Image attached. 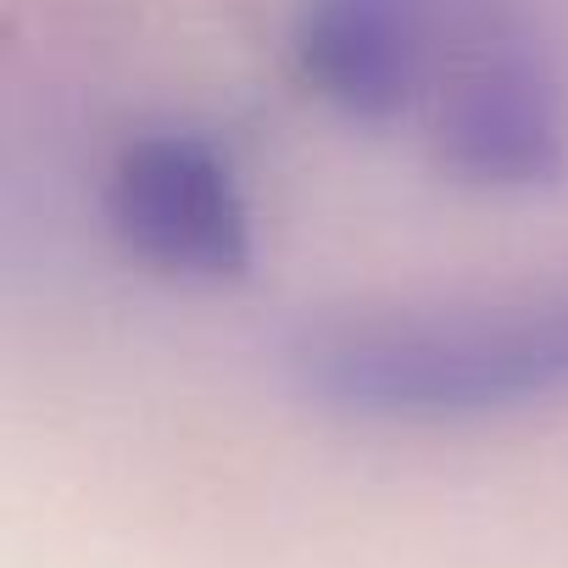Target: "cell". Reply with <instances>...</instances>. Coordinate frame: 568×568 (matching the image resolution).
I'll list each match as a JSON object with an SVG mask.
<instances>
[{"mask_svg": "<svg viewBox=\"0 0 568 568\" xmlns=\"http://www.w3.org/2000/svg\"><path fill=\"white\" fill-rule=\"evenodd\" d=\"M291 385L363 424H485L568 402V284L490 302L363 307L284 341Z\"/></svg>", "mask_w": 568, "mask_h": 568, "instance_id": "cell-1", "label": "cell"}, {"mask_svg": "<svg viewBox=\"0 0 568 568\" xmlns=\"http://www.w3.org/2000/svg\"><path fill=\"white\" fill-rule=\"evenodd\" d=\"M429 156L474 195L524 201L568 179V73L518 0H468L440 34Z\"/></svg>", "mask_w": 568, "mask_h": 568, "instance_id": "cell-2", "label": "cell"}, {"mask_svg": "<svg viewBox=\"0 0 568 568\" xmlns=\"http://www.w3.org/2000/svg\"><path fill=\"white\" fill-rule=\"evenodd\" d=\"M112 240L173 284H234L256 262V217L234 151L179 118L140 123L101 173Z\"/></svg>", "mask_w": 568, "mask_h": 568, "instance_id": "cell-3", "label": "cell"}, {"mask_svg": "<svg viewBox=\"0 0 568 568\" xmlns=\"http://www.w3.org/2000/svg\"><path fill=\"white\" fill-rule=\"evenodd\" d=\"M446 18L435 0H296L291 73L346 123L385 129L429 101Z\"/></svg>", "mask_w": 568, "mask_h": 568, "instance_id": "cell-4", "label": "cell"}]
</instances>
